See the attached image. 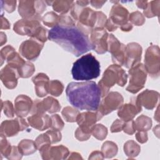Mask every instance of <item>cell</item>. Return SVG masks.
Here are the masks:
<instances>
[{"mask_svg": "<svg viewBox=\"0 0 160 160\" xmlns=\"http://www.w3.org/2000/svg\"><path fill=\"white\" fill-rule=\"evenodd\" d=\"M120 29H121V31H124V32H128L131 31V29H132V25L131 23L130 22H127L126 24L122 25V26L120 27Z\"/></svg>", "mask_w": 160, "mask_h": 160, "instance_id": "obj_60", "label": "cell"}, {"mask_svg": "<svg viewBox=\"0 0 160 160\" xmlns=\"http://www.w3.org/2000/svg\"><path fill=\"white\" fill-rule=\"evenodd\" d=\"M112 2H114V4L111 8L109 19L118 28H120L128 22L129 13L126 8L119 3V1H112Z\"/></svg>", "mask_w": 160, "mask_h": 160, "instance_id": "obj_18", "label": "cell"}, {"mask_svg": "<svg viewBox=\"0 0 160 160\" xmlns=\"http://www.w3.org/2000/svg\"><path fill=\"white\" fill-rule=\"evenodd\" d=\"M48 38L58 44L66 51L77 57L92 49L88 35L76 26L58 25L49 31Z\"/></svg>", "mask_w": 160, "mask_h": 160, "instance_id": "obj_1", "label": "cell"}, {"mask_svg": "<svg viewBox=\"0 0 160 160\" xmlns=\"http://www.w3.org/2000/svg\"><path fill=\"white\" fill-rule=\"evenodd\" d=\"M77 21V27L84 34L89 35L96 28L97 12L90 8H83L78 15Z\"/></svg>", "mask_w": 160, "mask_h": 160, "instance_id": "obj_8", "label": "cell"}, {"mask_svg": "<svg viewBox=\"0 0 160 160\" xmlns=\"http://www.w3.org/2000/svg\"><path fill=\"white\" fill-rule=\"evenodd\" d=\"M33 106L32 99L28 96L21 94L14 100V112L18 117L23 118L31 112Z\"/></svg>", "mask_w": 160, "mask_h": 160, "instance_id": "obj_22", "label": "cell"}, {"mask_svg": "<svg viewBox=\"0 0 160 160\" xmlns=\"http://www.w3.org/2000/svg\"><path fill=\"white\" fill-rule=\"evenodd\" d=\"M122 131L126 134H128L129 135H132L136 131L134 121L131 120V121L125 122L122 128Z\"/></svg>", "mask_w": 160, "mask_h": 160, "instance_id": "obj_50", "label": "cell"}, {"mask_svg": "<svg viewBox=\"0 0 160 160\" xmlns=\"http://www.w3.org/2000/svg\"><path fill=\"white\" fill-rule=\"evenodd\" d=\"M76 21L72 19L70 14H65L59 16V26H75Z\"/></svg>", "mask_w": 160, "mask_h": 160, "instance_id": "obj_43", "label": "cell"}, {"mask_svg": "<svg viewBox=\"0 0 160 160\" xmlns=\"http://www.w3.org/2000/svg\"><path fill=\"white\" fill-rule=\"evenodd\" d=\"M159 106H158V108H157V110H156V112L154 113V119L155 120H156V121L159 122Z\"/></svg>", "mask_w": 160, "mask_h": 160, "instance_id": "obj_64", "label": "cell"}, {"mask_svg": "<svg viewBox=\"0 0 160 160\" xmlns=\"http://www.w3.org/2000/svg\"><path fill=\"white\" fill-rule=\"evenodd\" d=\"M12 148V146H11V144L8 141V140L6 139V137L1 136V141H0L1 154L8 159L11 152Z\"/></svg>", "mask_w": 160, "mask_h": 160, "instance_id": "obj_39", "label": "cell"}, {"mask_svg": "<svg viewBox=\"0 0 160 160\" xmlns=\"http://www.w3.org/2000/svg\"><path fill=\"white\" fill-rule=\"evenodd\" d=\"M10 28V23L6 18L3 17L2 14L1 16V29H9Z\"/></svg>", "mask_w": 160, "mask_h": 160, "instance_id": "obj_56", "label": "cell"}, {"mask_svg": "<svg viewBox=\"0 0 160 160\" xmlns=\"http://www.w3.org/2000/svg\"><path fill=\"white\" fill-rule=\"evenodd\" d=\"M1 109L3 110L4 114L8 117L12 118L14 116V108L12 102L8 100L2 101H1Z\"/></svg>", "mask_w": 160, "mask_h": 160, "instance_id": "obj_41", "label": "cell"}, {"mask_svg": "<svg viewBox=\"0 0 160 160\" xmlns=\"http://www.w3.org/2000/svg\"><path fill=\"white\" fill-rule=\"evenodd\" d=\"M52 120V124L51 126V129L61 131L62 129L64 126V123L62 120L61 118L57 114H53L51 116Z\"/></svg>", "mask_w": 160, "mask_h": 160, "instance_id": "obj_44", "label": "cell"}, {"mask_svg": "<svg viewBox=\"0 0 160 160\" xmlns=\"http://www.w3.org/2000/svg\"><path fill=\"white\" fill-rule=\"evenodd\" d=\"M142 49L137 42L128 43L125 48L124 66L128 69L140 62Z\"/></svg>", "mask_w": 160, "mask_h": 160, "instance_id": "obj_15", "label": "cell"}, {"mask_svg": "<svg viewBox=\"0 0 160 160\" xmlns=\"http://www.w3.org/2000/svg\"><path fill=\"white\" fill-rule=\"evenodd\" d=\"M124 122H125L121 119H116L111 126V128H110L111 132L112 133H114V132H121V131H122V128L124 124Z\"/></svg>", "mask_w": 160, "mask_h": 160, "instance_id": "obj_49", "label": "cell"}, {"mask_svg": "<svg viewBox=\"0 0 160 160\" xmlns=\"http://www.w3.org/2000/svg\"><path fill=\"white\" fill-rule=\"evenodd\" d=\"M145 69L152 78H157L160 74V51L158 46L151 45L146 51L144 56Z\"/></svg>", "mask_w": 160, "mask_h": 160, "instance_id": "obj_7", "label": "cell"}, {"mask_svg": "<svg viewBox=\"0 0 160 160\" xmlns=\"http://www.w3.org/2000/svg\"><path fill=\"white\" fill-rule=\"evenodd\" d=\"M136 139L139 142H140L141 144L146 142L148 140L147 131H138V132H136Z\"/></svg>", "mask_w": 160, "mask_h": 160, "instance_id": "obj_53", "label": "cell"}, {"mask_svg": "<svg viewBox=\"0 0 160 160\" xmlns=\"http://www.w3.org/2000/svg\"><path fill=\"white\" fill-rule=\"evenodd\" d=\"M96 12H97V21H96L95 28H104L107 21V17L102 11H96Z\"/></svg>", "mask_w": 160, "mask_h": 160, "instance_id": "obj_48", "label": "cell"}, {"mask_svg": "<svg viewBox=\"0 0 160 160\" xmlns=\"http://www.w3.org/2000/svg\"><path fill=\"white\" fill-rule=\"evenodd\" d=\"M148 1H141V0H138L136 1V4L138 6V8H140V9H145L148 6Z\"/></svg>", "mask_w": 160, "mask_h": 160, "instance_id": "obj_59", "label": "cell"}, {"mask_svg": "<svg viewBox=\"0 0 160 160\" xmlns=\"http://www.w3.org/2000/svg\"><path fill=\"white\" fill-rule=\"evenodd\" d=\"M75 2L80 6H81L82 8H85L87 5H88L90 3V1H77Z\"/></svg>", "mask_w": 160, "mask_h": 160, "instance_id": "obj_62", "label": "cell"}, {"mask_svg": "<svg viewBox=\"0 0 160 160\" xmlns=\"http://www.w3.org/2000/svg\"><path fill=\"white\" fill-rule=\"evenodd\" d=\"M100 72V63L91 53L84 55L76 60L71 70L72 78L77 81H88L97 78Z\"/></svg>", "mask_w": 160, "mask_h": 160, "instance_id": "obj_3", "label": "cell"}, {"mask_svg": "<svg viewBox=\"0 0 160 160\" xmlns=\"http://www.w3.org/2000/svg\"><path fill=\"white\" fill-rule=\"evenodd\" d=\"M22 156L23 155L19 151L18 147L12 146L11 152L8 159L10 160H19L22 158Z\"/></svg>", "mask_w": 160, "mask_h": 160, "instance_id": "obj_52", "label": "cell"}, {"mask_svg": "<svg viewBox=\"0 0 160 160\" xmlns=\"http://www.w3.org/2000/svg\"><path fill=\"white\" fill-rule=\"evenodd\" d=\"M15 49L14 48L10 46V45H8L5 47H4L0 52V56H1V65H2L4 62V61L5 60H6L7 58L8 57V56L13 51H14Z\"/></svg>", "mask_w": 160, "mask_h": 160, "instance_id": "obj_47", "label": "cell"}, {"mask_svg": "<svg viewBox=\"0 0 160 160\" xmlns=\"http://www.w3.org/2000/svg\"><path fill=\"white\" fill-rule=\"evenodd\" d=\"M98 121L96 112L88 111L80 113L77 118L76 122L79 125V128L84 132L91 134L92 128L96 124Z\"/></svg>", "mask_w": 160, "mask_h": 160, "instance_id": "obj_19", "label": "cell"}, {"mask_svg": "<svg viewBox=\"0 0 160 160\" xmlns=\"http://www.w3.org/2000/svg\"><path fill=\"white\" fill-rule=\"evenodd\" d=\"M18 149L21 153L28 156L34 153L38 149L35 141L31 139H22L18 144Z\"/></svg>", "mask_w": 160, "mask_h": 160, "instance_id": "obj_26", "label": "cell"}, {"mask_svg": "<svg viewBox=\"0 0 160 160\" xmlns=\"http://www.w3.org/2000/svg\"><path fill=\"white\" fill-rule=\"evenodd\" d=\"M126 46L121 43L112 34L108 35V51L111 54L112 61L120 66H124Z\"/></svg>", "mask_w": 160, "mask_h": 160, "instance_id": "obj_10", "label": "cell"}, {"mask_svg": "<svg viewBox=\"0 0 160 160\" xmlns=\"http://www.w3.org/2000/svg\"><path fill=\"white\" fill-rule=\"evenodd\" d=\"M109 34L104 28H95L91 32L90 42L93 49L98 54H104L108 51Z\"/></svg>", "mask_w": 160, "mask_h": 160, "instance_id": "obj_12", "label": "cell"}, {"mask_svg": "<svg viewBox=\"0 0 160 160\" xmlns=\"http://www.w3.org/2000/svg\"><path fill=\"white\" fill-rule=\"evenodd\" d=\"M49 136L51 144H55L59 142L62 139V134L60 131L51 129L46 132Z\"/></svg>", "mask_w": 160, "mask_h": 160, "instance_id": "obj_46", "label": "cell"}, {"mask_svg": "<svg viewBox=\"0 0 160 160\" xmlns=\"http://www.w3.org/2000/svg\"><path fill=\"white\" fill-rule=\"evenodd\" d=\"M47 29L44 28L41 24L33 32L30 38L35 39L42 43L47 41Z\"/></svg>", "mask_w": 160, "mask_h": 160, "instance_id": "obj_38", "label": "cell"}, {"mask_svg": "<svg viewBox=\"0 0 160 160\" xmlns=\"http://www.w3.org/2000/svg\"><path fill=\"white\" fill-rule=\"evenodd\" d=\"M1 44L0 46H2L4 44H5L7 41V38L6 34L3 32H1Z\"/></svg>", "mask_w": 160, "mask_h": 160, "instance_id": "obj_63", "label": "cell"}, {"mask_svg": "<svg viewBox=\"0 0 160 160\" xmlns=\"http://www.w3.org/2000/svg\"><path fill=\"white\" fill-rule=\"evenodd\" d=\"M160 12V1H151L148 2V6L143 11L144 16L148 18H151L155 16L159 17Z\"/></svg>", "mask_w": 160, "mask_h": 160, "instance_id": "obj_30", "label": "cell"}, {"mask_svg": "<svg viewBox=\"0 0 160 160\" xmlns=\"http://www.w3.org/2000/svg\"><path fill=\"white\" fill-rule=\"evenodd\" d=\"M29 125L25 119L21 117L14 119L5 120L1 124L0 134L6 138L16 136L19 131L27 129Z\"/></svg>", "mask_w": 160, "mask_h": 160, "instance_id": "obj_9", "label": "cell"}, {"mask_svg": "<svg viewBox=\"0 0 160 160\" xmlns=\"http://www.w3.org/2000/svg\"><path fill=\"white\" fill-rule=\"evenodd\" d=\"M140 151V146L133 140H129L124 144V152L130 159H132L138 156Z\"/></svg>", "mask_w": 160, "mask_h": 160, "instance_id": "obj_28", "label": "cell"}, {"mask_svg": "<svg viewBox=\"0 0 160 160\" xmlns=\"http://www.w3.org/2000/svg\"><path fill=\"white\" fill-rule=\"evenodd\" d=\"M39 151L44 160L65 159L69 155V149L63 145L51 146L49 144L42 147Z\"/></svg>", "mask_w": 160, "mask_h": 160, "instance_id": "obj_14", "label": "cell"}, {"mask_svg": "<svg viewBox=\"0 0 160 160\" xmlns=\"http://www.w3.org/2000/svg\"><path fill=\"white\" fill-rule=\"evenodd\" d=\"M60 109L59 101L52 97L48 96L42 101L36 100L33 102L31 112L32 114H45L46 112L52 114L59 112Z\"/></svg>", "mask_w": 160, "mask_h": 160, "instance_id": "obj_13", "label": "cell"}, {"mask_svg": "<svg viewBox=\"0 0 160 160\" xmlns=\"http://www.w3.org/2000/svg\"><path fill=\"white\" fill-rule=\"evenodd\" d=\"M62 116L64 120L68 122H76L78 115L80 114L79 111L72 107L66 106L63 108L61 111Z\"/></svg>", "mask_w": 160, "mask_h": 160, "instance_id": "obj_32", "label": "cell"}, {"mask_svg": "<svg viewBox=\"0 0 160 160\" xmlns=\"http://www.w3.org/2000/svg\"><path fill=\"white\" fill-rule=\"evenodd\" d=\"M74 2L73 1H65V0H58L54 1L52 3V9L57 12L61 14H68L70 11Z\"/></svg>", "mask_w": 160, "mask_h": 160, "instance_id": "obj_27", "label": "cell"}, {"mask_svg": "<svg viewBox=\"0 0 160 160\" xmlns=\"http://www.w3.org/2000/svg\"><path fill=\"white\" fill-rule=\"evenodd\" d=\"M127 80L128 75L120 66L115 64L109 66L104 71L98 84L101 91V98L104 97L115 84L123 87L127 83Z\"/></svg>", "mask_w": 160, "mask_h": 160, "instance_id": "obj_4", "label": "cell"}, {"mask_svg": "<svg viewBox=\"0 0 160 160\" xmlns=\"http://www.w3.org/2000/svg\"><path fill=\"white\" fill-rule=\"evenodd\" d=\"M39 19H22L16 21L13 26L14 31L21 36H31L34 30L41 25Z\"/></svg>", "mask_w": 160, "mask_h": 160, "instance_id": "obj_17", "label": "cell"}, {"mask_svg": "<svg viewBox=\"0 0 160 160\" xmlns=\"http://www.w3.org/2000/svg\"><path fill=\"white\" fill-rule=\"evenodd\" d=\"M35 143L38 150L44 146L51 144L50 138L46 132L39 135L35 139Z\"/></svg>", "mask_w": 160, "mask_h": 160, "instance_id": "obj_42", "label": "cell"}, {"mask_svg": "<svg viewBox=\"0 0 160 160\" xmlns=\"http://www.w3.org/2000/svg\"><path fill=\"white\" fill-rule=\"evenodd\" d=\"M91 134H88L82 131L79 128H78L75 131L74 136L75 138L79 141H84L89 139L91 137Z\"/></svg>", "mask_w": 160, "mask_h": 160, "instance_id": "obj_51", "label": "cell"}, {"mask_svg": "<svg viewBox=\"0 0 160 160\" xmlns=\"http://www.w3.org/2000/svg\"><path fill=\"white\" fill-rule=\"evenodd\" d=\"M1 10L4 9L6 12L11 13L12 12L16 7V1L14 0H1Z\"/></svg>", "mask_w": 160, "mask_h": 160, "instance_id": "obj_45", "label": "cell"}, {"mask_svg": "<svg viewBox=\"0 0 160 160\" xmlns=\"http://www.w3.org/2000/svg\"><path fill=\"white\" fill-rule=\"evenodd\" d=\"M41 21L44 25L52 28L58 25L59 16L54 12L50 11L46 13L41 18Z\"/></svg>", "mask_w": 160, "mask_h": 160, "instance_id": "obj_33", "label": "cell"}, {"mask_svg": "<svg viewBox=\"0 0 160 160\" xmlns=\"http://www.w3.org/2000/svg\"><path fill=\"white\" fill-rule=\"evenodd\" d=\"M34 84V88L36 95L39 98H43L49 93V79L44 73H38L32 78Z\"/></svg>", "mask_w": 160, "mask_h": 160, "instance_id": "obj_24", "label": "cell"}, {"mask_svg": "<svg viewBox=\"0 0 160 160\" xmlns=\"http://www.w3.org/2000/svg\"><path fill=\"white\" fill-rule=\"evenodd\" d=\"M91 134L98 140H104L108 135V129L102 124H95L92 128Z\"/></svg>", "mask_w": 160, "mask_h": 160, "instance_id": "obj_36", "label": "cell"}, {"mask_svg": "<svg viewBox=\"0 0 160 160\" xmlns=\"http://www.w3.org/2000/svg\"><path fill=\"white\" fill-rule=\"evenodd\" d=\"M28 124L39 131H44L51 128V118L46 114H32L28 118Z\"/></svg>", "mask_w": 160, "mask_h": 160, "instance_id": "obj_23", "label": "cell"}, {"mask_svg": "<svg viewBox=\"0 0 160 160\" xmlns=\"http://www.w3.org/2000/svg\"><path fill=\"white\" fill-rule=\"evenodd\" d=\"M106 1H98V0H92L90 1V4L91 6L96 9H99L101 8L104 4L106 3Z\"/></svg>", "mask_w": 160, "mask_h": 160, "instance_id": "obj_58", "label": "cell"}, {"mask_svg": "<svg viewBox=\"0 0 160 160\" xmlns=\"http://www.w3.org/2000/svg\"><path fill=\"white\" fill-rule=\"evenodd\" d=\"M129 76V85L126 90L132 94H136L141 90L145 84L147 72L144 64L139 62L131 68L128 71Z\"/></svg>", "mask_w": 160, "mask_h": 160, "instance_id": "obj_6", "label": "cell"}, {"mask_svg": "<svg viewBox=\"0 0 160 160\" xmlns=\"http://www.w3.org/2000/svg\"><path fill=\"white\" fill-rule=\"evenodd\" d=\"M64 86L58 80H52L49 82V93L54 96H59L63 92Z\"/></svg>", "mask_w": 160, "mask_h": 160, "instance_id": "obj_37", "label": "cell"}, {"mask_svg": "<svg viewBox=\"0 0 160 160\" xmlns=\"http://www.w3.org/2000/svg\"><path fill=\"white\" fill-rule=\"evenodd\" d=\"M18 12L22 19H39L41 20V17L36 12L35 1H19Z\"/></svg>", "mask_w": 160, "mask_h": 160, "instance_id": "obj_25", "label": "cell"}, {"mask_svg": "<svg viewBox=\"0 0 160 160\" xmlns=\"http://www.w3.org/2000/svg\"><path fill=\"white\" fill-rule=\"evenodd\" d=\"M66 94L68 102L80 110L96 111L101 102V91L94 81L71 82Z\"/></svg>", "mask_w": 160, "mask_h": 160, "instance_id": "obj_2", "label": "cell"}, {"mask_svg": "<svg viewBox=\"0 0 160 160\" xmlns=\"http://www.w3.org/2000/svg\"><path fill=\"white\" fill-rule=\"evenodd\" d=\"M7 64L16 69L17 70L23 65L26 61L20 56V55L16 52V51L11 52L6 59Z\"/></svg>", "mask_w": 160, "mask_h": 160, "instance_id": "obj_34", "label": "cell"}, {"mask_svg": "<svg viewBox=\"0 0 160 160\" xmlns=\"http://www.w3.org/2000/svg\"><path fill=\"white\" fill-rule=\"evenodd\" d=\"M46 3L44 1H35V6L38 14L41 16V15L44 12L46 9Z\"/></svg>", "mask_w": 160, "mask_h": 160, "instance_id": "obj_54", "label": "cell"}, {"mask_svg": "<svg viewBox=\"0 0 160 160\" xmlns=\"http://www.w3.org/2000/svg\"><path fill=\"white\" fill-rule=\"evenodd\" d=\"M123 102L124 98L119 92L116 91L108 92L103 97L96 110L98 121L103 116L111 113L113 111L118 109L123 104Z\"/></svg>", "mask_w": 160, "mask_h": 160, "instance_id": "obj_5", "label": "cell"}, {"mask_svg": "<svg viewBox=\"0 0 160 160\" xmlns=\"http://www.w3.org/2000/svg\"><path fill=\"white\" fill-rule=\"evenodd\" d=\"M109 31H116L118 28L108 18L107 19L106 22L105 24V26H104Z\"/></svg>", "mask_w": 160, "mask_h": 160, "instance_id": "obj_57", "label": "cell"}, {"mask_svg": "<svg viewBox=\"0 0 160 160\" xmlns=\"http://www.w3.org/2000/svg\"><path fill=\"white\" fill-rule=\"evenodd\" d=\"M68 159H82L81 154L76 152H72L69 154V157L68 158Z\"/></svg>", "mask_w": 160, "mask_h": 160, "instance_id": "obj_61", "label": "cell"}, {"mask_svg": "<svg viewBox=\"0 0 160 160\" xmlns=\"http://www.w3.org/2000/svg\"><path fill=\"white\" fill-rule=\"evenodd\" d=\"M134 124L136 131H148L151 128L152 122L149 117L142 114L139 116L136 121H134Z\"/></svg>", "mask_w": 160, "mask_h": 160, "instance_id": "obj_29", "label": "cell"}, {"mask_svg": "<svg viewBox=\"0 0 160 160\" xmlns=\"http://www.w3.org/2000/svg\"><path fill=\"white\" fill-rule=\"evenodd\" d=\"M44 43L33 38L23 41L19 48V54L29 61H35L39 56Z\"/></svg>", "mask_w": 160, "mask_h": 160, "instance_id": "obj_11", "label": "cell"}, {"mask_svg": "<svg viewBox=\"0 0 160 160\" xmlns=\"http://www.w3.org/2000/svg\"><path fill=\"white\" fill-rule=\"evenodd\" d=\"M136 99L141 106L151 110L156 106L159 99V94L154 90L146 89L138 94Z\"/></svg>", "mask_w": 160, "mask_h": 160, "instance_id": "obj_21", "label": "cell"}, {"mask_svg": "<svg viewBox=\"0 0 160 160\" xmlns=\"http://www.w3.org/2000/svg\"><path fill=\"white\" fill-rule=\"evenodd\" d=\"M141 110L142 106L138 101L136 97H134L131 99L130 102L122 104L118 109V116L121 119L127 122L132 120Z\"/></svg>", "mask_w": 160, "mask_h": 160, "instance_id": "obj_16", "label": "cell"}, {"mask_svg": "<svg viewBox=\"0 0 160 160\" xmlns=\"http://www.w3.org/2000/svg\"><path fill=\"white\" fill-rule=\"evenodd\" d=\"M118 151V148L117 144L112 141H105L101 147V152L104 158H112L114 157L117 154Z\"/></svg>", "mask_w": 160, "mask_h": 160, "instance_id": "obj_31", "label": "cell"}, {"mask_svg": "<svg viewBox=\"0 0 160 160\" xmlns=\"http://www.w3.org/2000/svg\"><path fill=\"white\" fill-rule=\"evenodd\" d=\"M128 20L130 21V23L136 26H142L145 22V18L144 15L138 11L129 14Z\"/></svg>", "mask_w": 160, "mask_h": 160, "instance_id": "obj_40", "label": "cell"}, {"mask_svg": "<svg viewBox=\"0 0 160 160\" xmlns=\"http://www.w3.org/2000/svg\"><path fill=\"white\" fill-rule=\"evenodd\" d=\"M35 71V67L34 64L30 61H26L18 69L19 77L22 78H28L31 76Z\"/></svg>", "mask_w": 160, "mask_h": 160, "instance_id": "obj_35", "label": "cell"}, {"mask_svg": "<svg viewBox=\"0 0 160 160\" xmlns=\"http://www.w3.org/2000/svg\"><path fill=\"white\" fill-rule=\"evenodd\" d=\"M19 78L18 70L8 64L0 72V78L2 82L6 88L9 89H14L16 87Z\"/></svg>", "mask_w": 160, "mask_h": 160, "instance_id": "obj_20", "label": "cell"}, {"mask_svg": "<svg viewBox=\"0 0 160 160\" xmlns=\"http://www.w3.org/2000/svg\"><path fill=\"white\" fill-rule=\"evenodd\" d=\"M104 159V155L102 154V152L101 151H95L92 152L89 158L88 159H98V160H101Z\"/></svg>", "mask_w": 160, "mask_h": 160, "instance_id": "obj_55", "label": "cell"}]
</instances>
